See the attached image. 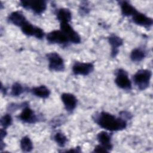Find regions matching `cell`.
<instances>
[{
  "mask_svg": "<svg viewBox=\"0 0 153 153\" xmlns=\"http://www.w3.org/2000/svg\"><path fill=\"white\" fill-rule=\"evenodd\" d=\"M132 21L135 24L149 28L153 24L152 19L146 16L145 14L139 12L138 11L132 16Z\"/></svg>",
  "mask_w": 153,
  "mask_h": 153,
  "instance_id": "obj_12",
  "label": "cell"
},
{
  "mask_svg": "<svg viewBox=\"0 0 153 153\" xmlns=\"http://www.w3.org/2000/svg\"><path fill=\"white\" fill-rule=\"evenodd\" d=\"M53 139L60 147H64L68 141L67 137L62 132H57L53 136Z\"/></svg>",
  "mask_w": 153,
  "mask_h": 153,
  "instance_id": "obj_21",
  "label": "cell"
},
{
  "mask_svg": "<svg viewBox=\"0 0 153 153\" xmlns=\"http://www.w3.org/2000/svg\"><path fill=\"white\" fill-rule=\"evenodd\" d=\"M46 39L50 44L66 45L69 42L68 37L61 30H54L50 32L47 34Z\"/></svg>",
  "mask_w": 153,
  "mask_h": 153,
  "instance_id": "obj_6",
  "label": "cell"
},
{
  "mask_svg": "<svg viewBox=\"0 0 153 153\" xmlns=\"http://www.w3.org/2000/svg\"><path fill=\"white\" fill-rule=\"evenodd\" d=\"M20 145L22 151L25 152H31L33 148L32 142L27 136H25L22 138Z\"/></svg>",
  "mask_w": 153,
  "mask_h": 153,
  "instance_id": "obj_20",
  "label": "cell"
},
{
  "mask_svg": "<svg viewBox=\"0 0 153 153\" xmlns=\"http://www.w3.org/2000/svg\"><path fill=\"white\" fill-rule=\"evenodd\" d=\"M115 75V82L118 87L126 90H130L131 88V82L128 78L127 72L124 69H117Z\"/></svg>",
  "mask_w": 153,
  "mask_h": 153,
  "instance_id": "obj_5",
  "label": "cell"
},
{
  "mask_svg": "<svg viewBox=\"0 0 153 153\" xmlns=\"http://www.w3.org/2000/svg\"><path fill=\"white\" fill-rule=\"evenodd\" d=\"M93 119L101 128L110 131L123 130L127 125L126 120L122 117H117L105 111L96 113L93 115Z\"/></svg>",
  "mask_w": 153,
  "mask_h": 153,
  "instance_id": "obj_1",
  "label": "cell"
},
{
  "mask_svg": "<svg viewBox=\"0 0 153 153\" xmlns=\"http://www.w3.org/2000/svg\"><path fill=\"white\" fill-rule=\"evenodd\" d=\"M94 68L92 63L76 62L72 66V72L75 75L86 76L93 71Z\"/></svg>",
  "mask_w": 153,
  "mask_h": 153,
  "instance_id": "obj_7",
  "label": "cell"
},
{
  "mask_svg": "<svg viewBox=\"0 0 153 153\" xmlns=\"http://www.w3.org/2000/svg\"><path fill=\"white\" fill-rule=\"evenodd\" d=\"M57 19L60 23H69L72 19V13L69 9L66 8H61L57 10Z\"/></svg>",
  "mask_w": 153,
  "mask_h": 153,
  "instance_id": "obj_17",
  "label": "cell"
},
{
  "mask_svg": "<svg viewBox=\"0 0 153 153\" xmlns=\"http://www.w3.org/2000/svg\"><path fill=\"white\" fill-rule=\"evenodd\" d=\"M21 30L25 35L33 36L39 39H42L45 36V33L41 28L32 25L29 22L21 27Z\"/></svg>",
  "mask_w": 153,
  "mask_h": 153,
  "instance_id": "obj_10",
  "label": "cell"
},
{
  "mask_svg": "<svg viewBox=\"0 0 153 153\" xmlns=\"http://www.w3.org/2000/svg\"><path fill=\"white\" fill-rule=\"evenodd\" d=\"M93 152H109V151L103 146L100 145H96L94 148Z\"/></svg>",
  "mask_w": 153,
  "mask_h": 153,
  "instance_id": "obj_25",
  "label": "cell"
},
{
  "mask_svg": "<svg viewBox=\"0 0 153 153\" xmlns=\"http://www.w3.org/2000/svg\"><path fill=\"white\" fill-rule=\"evenodd\" d=\"M152 72L149 69H139L133 76L134 84L140 90L146 89L150 84Z\"/></svg>",
  "mask_w": 153,
  "mask_h": 153,
  "instance_id": "obj_2",
  "label": "cell"
},
{
  "mask_svg": "<svg viewBox=\"0 0 153 153\" xmlns=\"http://www.w3.org/2000/svg\"><path fill=\"white\" fill-rule=\"evenodd\" d=\"M19 120L25 123L33 124L38 121L39 118L35 112L26 104L23 107L21 113L18 116Z\"/></svg>",
  "mask_w": 153,
  "mask_h": 153,
  "instance_id": "obj_8",
  "label": "cell"
},
{
  "mask_svg": "<svg viewBox=\"0 0 153 153\" xmlns=\"http://www.w3.org/2000/svg\"><path fill=\"white\" fill-rule=\"evenodd\" d=\"M7 133L6 131V130L4 128H2L1 129V134H0V136H1V140H2L3 139L7 136Z\"/></svg>",
  "mask_w": 153,
  "mask_h": 153,
  "instance_id": "obj_26",
  "label": "cell"
},
{
  "mask_svg": "<svg viewBox=\"0 0 153 153\" xmlns=\"http://www.w3.org/2000/svg\"><path fill=\"white\" fill-rule=\"evenodd\" d=\"M48 60L50 70L56 72H62L65 69V63L63 58L56 52H51L46 55Z\"/></svg>",
  "mask_w": 153,
  "mask_h": 153,
  "instance_id": "obj_3",
  "label": "cell"
},
{
  "mask_svg": "<svg viewBox=\"0 0 153 153\" xmlns=\"http://www.w3.org/2000/svg\"><path fill=\"white\" fill-rule=\"evenodd\" d=\"M146 57V52L140 48L133 49L130 53V59L134 62H141Z\"/></svg>",
  "mask_w": 153,
  "mask_h": 153,
  "instance_id": "obj_19",
  "label": "cell"
},
{
  "mask_svg": "<svg viewBox=\"0 0 153 153\" xmlns=\"http://www.w3.org/2000/svg\"><path fill=\"white\" fill-rule=\"evenodd\" d=\"M79 11L81 14H87L89 13L90 8L87 2H82L79 8Z\"/></svg>",
  "mask_w": 153,
  "mask_h": 153,
  "instance_id": "obj_24",
  "label": "cell"
},
{
  "mask_svg": "<svg viewBox=\"0 0 153 153\" xmlns=\"http://www.w3.org/2000/svg\"><path fill=\"white\" fill-rule=\"evenodd\" d=\"M1 92L4 94H5L6 93H7V89L5 87H4L2 84H1Z\"/></svg>",
  "mask_w": 153,
  "mask_h": 153,
  "instance_id": "obj_28",
  "label": "cell"
},
{
  "mask_svg": "<svg viewBox=\"0 0 153 153\" xmlns=\"http://www.w3.org/2000/svg\"><path fill=\"white\" fill-rule=\"evenodd\" d=\"M20 4L22 7L30 9L36 14H41L47 8V2L43 0L21 1Z\"/></svg>",
  "mask_w": 153,
  "mask_h": 153,
  "instance_id": "obj_4",
  "label": "cell"
},
{
  "mask_svg": "<svg viewBox=\"0 0 153 153\" xmlns=\"http://www.w3.org/2000/svg\"><path fill=\"white\" fill-rule=\"evenodd\" d=\"M30 91L35 96L42 99L48 98L51 93L50 90L45 85H44L33 87Z\"/></svg>",
  "mask_w": 153,
  "mask_h": 153,
  "instance_id": "obj_18",
  "label": "cell"
},
{
  "mask_svg": "<svg viewBox=\"0 0 153 153\" xmlns=\"http://www.w3.org/2000/svg\"><path fill=\"white\" fill-rule=\"evenodd\" d=\"M13 118L10 114H6L4 115L1 118V125L2 128L6 129L12 124Z\"/></svg>",
  "mask_w": 153,
  "mask_h": 153,
  "instance_id": "obj_23",
  "label": "cell"
},
{
  "mask_svg": "<svg viewBox=\"0 0 153 153\" xmlns=\"http://www.w3.org/2000/svg\"><path fill=\"white\" fill-rule=\"evenodd\" d=\"M7 20L9 23L20 27L28 22L24 14L20 11H16L10 13Z\"/></svg>",
  "mask_w": 153,
  "mask_h": 153,
  "instance_id": "obj_13",
  "label": "cell"
},
{
  "mask_svg": "<svg viewBox=\"0 0 153 153\" xmlns=\"http://www.w3.org/2000/svg\"><path fill=\"white\" fill-rule=\"evenodd\" d=\"M108 42L111 47V56L112 57H115L119 52V48L123 44V39L118 36L112 34L108 38Z\"/></svg>",
  "mask_w": 153,
  "mask_h": 153,
  "instance_id": "obj_14",
  "label": "cell"
},
{
  "mask_svg": "<svg viewBox=\"0 0 153 153\" xmlns=\"http://www.w3.org/2000/svg\"><path fill=\"white\" fill-rule=\"evenodd\" d=\"M81 151V150L80 147L77 146V147L75 148H72V149H71L70 150L66 151V152H80Z\"/></svg>",
  "mask_w": 153,
  "mask_h": 153,
  "instance_id": "obj_27",
  "label": "cell"
},
{
  "mask_svg": "<svg viewBox=\"0 0 153 153\" xmlns=\"http://www.w3.org/2000/svg\"><path fill=\"white\" fill-rule=\"evenodd\" d=\"M120 5L121 7V13L124 16H133L137 10L130 2L126 1H120Z\"/></svg>",
  "mask_w": 153,
  "mask_h": 153,
  "instance_id": "obj_16",
  "label": "cell"
},
{
  "mask_svg": "<svg viewBox=\"0 0 153 153\" xmlns=\"http://www.w3.org/2000/svg\"><path fill=\"white\" fill-rule=\"evenodd\" d=\"M61 99L66 111L69 113L72 112L75 109L78 102L75 96L72 93H63L61 95Z\"/></svg>",
  "mask_w": 153,
  "mask_h": 153,
  "instance_id": "obj_11",
  "label": "cell"
},
{
  "mask_svg": "<svg viewBox=\"0 0 153 153\" xmlns=\"http://www.w3.org/2000/svg\"><path fill=\"white\" fill-rule=\"evenodd\" d=\"M97 139L100 145L105 148L109 152L112 149L111 135L106 131H101L97 135Z\"/></svg>",
  "mask_w": 153,
  "mask_h": 153,
  "instance_id": "obj_15",
  "label": "cell"
},
{
  "mask_svg": "<svg viewBox=\"0 0 153 153\" xmlns=\"http://www.w3.org/2000/svg\"><path fill=\"white\" fill-rule=\"evenodd\" d=\"M60 30L66 35L69 42L73 44H79L81 42L80 36L69 23H60Z\"/></svg>",
  "mask_w": 153,
  "mask_h": 153,
  "instance_id": "obj_9",
  "label": "cell"
},
{
  "mask_svg": "<svg viewBox=\"0 0 153 153\" xmlns=\"http://www.w3.org/2000/svg\"><path fill=\"white\" fill-rule=\"evenodd\" d=\"M25 91L24 87L19 82H15L12 85L11 89V94L13 96H19Z\"/></svg>",
  "mask_w": 153,
  "mask_h": 153,
  "instance_id": "obj_22",
  "label": "cell"
}]
</instances>
